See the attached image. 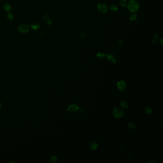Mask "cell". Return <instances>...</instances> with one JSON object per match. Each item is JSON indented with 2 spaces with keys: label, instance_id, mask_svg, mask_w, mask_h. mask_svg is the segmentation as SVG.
Segmentation results:
<instances>
[{
  "label": "cell",
  "instance_id": "obj_2",
  "mask_svg": "<svg viewBox=\"0 0 163 163\" xmlns=\"http://www.w3.org/2000/svg\"><path fill=\"white\" fill-rule=\"evenodd\" d=\"M112 114L115 118H121L123 115V111L119 108H115L112 112Z\"/></svg>",
  "mask_w": 163,
  "mask_h": 163
},
{
  "label": "cell",
  "instance_id": "obj_18",
  "mask_svg": "<svg viewBox=\"0 0 163 163\" xmlns=\"http://www.w3.org/2000/svg\"><path fill=\"white\" fill-rule=\"evenodd\" d=\"M39 26L38 25H37L36 23H34L32 25V28L35 30H36L39 28Z\"/></svg>",
  "mask_w": 163,
  "mask_h": 163
},
{
  "label": "cell",
  "instance_id": "obj_24",
  "mask_svg": "<svg viewBox=\"0 0 163 163\" xmlns=\"http://www.w3.org/2000/svg\"><path fill=\"white\" fill-rule=\"evenodd\" d=\"M1 107H2V104L1 103H0V109H1Z\"/></svg>",
  "mask_w": 163,
  "mask_h": 163
},
{
  "label": "cell",
  "instance_id": "obj_7",
  "mask_svg": "<svg viewBox=\"0 0 163 163\" xmlns=\"http://www.w3.org/2000/svg\"><path fill=\"white\" fill-rule=\"evenodd\" d=\"M107 59L111 63H115L116 62V57L114 55L112 54H109L107 55Z\"/></svg>",
  "mask_w": 163,
  "mask_h": 163
},
{
  "label": "cell",
  "instance_id": "obj_21",
  "mask_svg": "<svg viewBox=\"0 0 163 163\" xmlns=\"http://www.w3.org/2000/svg\"><path fill=\"white\" fill-rule=\"evenodd\" d=\"M79 36L81 39H84L85 37V35L84 33H81L79 34Z\"/></svg>",
  "mask_w": 163,
  "mask_h": 163
},
{
  "label": "cell",
  "instance_id": "obj_14",
  "mask_svg": "<svg viewBox=\"0 0 163 163\" xmlns=\"http://www.w3.org/2000/svg\"><path fill=\"white\" fill-rule=\"evenodd\" d=\"M158 36L157 35H154L153 36V38H152V42L153 43H156V42L158 40Z\"/></svg>",
  "mask_w": 163,
  "mask_h": 163
},
{
  "label": "cell",
  "instance_id": "obj_12",
  "mask_svg": "<svg viewBox=\"0 0 163 163\" xmlns=\"http://www.w3.org/2000/svg\"><path fill=\"white\" fill-rule=\"evenodd\" d=\"M128 126L131 129H134L135 128V124L132 122H129L128 123Z\"/></svg>",
  "mask_w": 163,
  "mask_h": 163
},
{
  "label": "cell",
  "instance_id": "obj_4",
  "mask_svg": "<svg viewBox=\"0 0 163 163\" xmlns=\"http://www.w3.org/2000/svg\"><path fill=\"white\" fill-rule=\"evenodd\" d=\"M98 10L102 13H107L108 10V7L107 5L104 4H100L98 5Z\"/></svg>",
  "mask_w": 163,
  "mask_h": 163
},
{
  "label": "cell",
  "instance_id": "obj_11",
  "mask_svg": "<svg viewBox=\"0 0 163 163\" xmlns=\"http://www.w3.org/2000/svg\"><path fill=\"white\" fill-rule=\"evenodd\" d=\"M121 105L122 106V107H123L124 108H128L129 107L128 104L127 103V102H124V101L122 102H121Z\"/></svg>",
  "mask_w": 163,
  "mask_h": 163
},
{
  "label": "cell",
  "instance_id": "obj_23",
  "mask_svg": "<svg viewBox=\"0 0 163 163\" xmlns=\"http://www.w3.org/2000/svg\"><path fill=\"white\" fill-rule=\"evenodd\" d=\"M79 111L81 112H82V113H83L84 112V109H80L79 110Z\"/></svg>",
  "mask_w": 163,
  "mask_h": 163
},
{
  "label": "cell",
  "instance_id": "obj_13",
  "mask_svg": "<svg viewBox=\"0 0 163 163\" xmlns=\"http://www.w3.org/2000/svg\"><path fill=\"white\" fill-rule=\"evenodd\" d=\"M145 112L146 114H151L152 112V109L149 107H147L145 108Z\"/></svg>",
  "mask_w": 163,
  "mask_h": 163
},
{
  "label": "cell",
  "instance_id": "obj_8",
  "mask_svg": "<svg viewBox=\"0 0 163 163\" xmlns=\"http://www.w3.org/2000/svg\"><path fill=\"white\" fill-rule=\"evenodd\" d=\"M90 146H91V148L92 150H96L98 146V145L97 144V143H96L95 142H92L91 143V145H90Z\"/></svg>",
  "mask_w": 163,
  "mask_h": 163
},
{
  "label": "cell",
  "instance_id": "obj_10",
  "mask_svg": "<svg viewBox=\"0 0 163 163\" xmlns=\"http://www.w3.org/2000/svg\"><path fill=\"white\" fill-rule=\"evenodd\" d=\"M4 8L6 11L10 12L11 10V6L9 4H5L4 6Z\"/></svg>",
  "mask_w": 163,
  "mask_h": 163
},
{
  "label": "cell",
  "instance_id": "obj_1",
  "mask_svg": "<svg viewBox=\"0 0 163 163\" xmlns=\"http://www.w3.org/2000/svg\"><path fill=\"white\" fill-rule=\"evenodd\" d=\"M139 4L136 0H131L128 4V8L132 12H135L139 9Z\"/></svg>",
  "mask_w": 163,
  "mask_h": 163
},
{
  "label": "cell",
  "instance_id": "obj_22",
  "mask_svg": "<svg viewBox=\"0 0 163 163\" xmlns=\"http://www.w3.org/2000/svg\"><path fill=\"white\" fill-rule=\"evenodd\" d=\"M118 44H119V45H120V46H122V45L123 44V42H122V41L121 40H120L119 41V42H118Z\"/></svg>",
  "mask_w": 163,
  "mask_h": 163
},
{
  "label": "cell",
  "instance_id": "obj_15",
  "mask_svg": "<svg viewBox=\"0 0 163 163\" xmlns=\"http://www.w3.org/2000/svg\"><path fill=\"white\" fill-rule=\"evenodd\" d=\"M111 9L113 12H116L118 10V7L115 5H112L111 6Z\"/></svg>",
  "mask_w": 163,
  "mask_h": 163
},
{
  "label": "cell",
  "instance_id": "obj_20",
  "mask_svg": "<svg viewBox=\"0 0 163 163\" xmlns=\"http://www.w3.org/2000/svg\"><path fill=\"white\" fill-rule=\"evenodd\" d=\"M56 160H57V157H56V156L54 155V156H53L51 157V161L52 162H55L56 161Z\"/></svg>",
  "mask_w": 163,
  "mask_h": 163
},
{
  "label": "cell",
  "instance_id": "obj_16",
  "mask_svg": "<svg viewBox=\"0 0 163 163\" xmlns=\"http://www.w3.org/2000/svg\"><path fill=\"white\" fill-rule=\"evenodd\" d=\"M137 18V15L136 14H132L130 17V19L131 21H135Z\"/></svg>",
  "mask_w": 163,
  "mask_h": 163
},
{
  "label": "cell",
  "instance_id": "obj_17",
  "mask_svg": "<svg viewBox=\"0 0 163 163\" xmlns=\"http://www.w3.org/2000/svg\"><path fill=\"white\" fill-rule=\"evenodd\" d=\"M120 5L122 6H123V7L124 6L126 5V0H120Z\"/></svg>",
  "mask_w": 163,
  "mask_h": 163
},
{
  "label": "cell",
  "instance_id": "obj_19",
  "mask_svg": "<svg viewBox=\"0 0 163 163\" xmlns=\"http://www.w3.org/2000/svg\"><path fill=\"white\" fill-rule=\"evenodd\" d=\"M7 17H8V18L9 19L12 20V19H13V18L14 17V15H13V14H12L11 13H9L7 15Z\"/></svg>",
  "mask_w": 163,
  "mask_h": 163
},
{
  "label": "cell",
  "instance_id": "obj_6",
  "mask_svg": "<svg viewBox=\"0 0 163 163\" xmlns=\"http://www.w3.org/2000/svg\"><path fill=\"white\" fill-rule=\"evenodd\" d=\"M79 108L77 105L76 104H71L69 106L68 108V111L70 112H75L79 110Z\"/></svg>",
  "mask_w": 163,
  "mask_h": 163
},
{
  "label": "cell",
  "instance_id": "obj_3",
  "mask_svg": "<svg viewBox=\"0 0 163 163\" xmlns=\"http://www.w3.org/2000/svg\"><path fill=\"white\" fill-rule=\"evenodd\" d=\"M18 29L20 32L23 34H26L29 31L30 27L27 24H22L19 25Z\"/></svg>",
  "mask_w": 163,
  "mask_h": 163
},
{
  "label": "cell",
  "instance_id": "obj_5",
  "mask_svg": "<svg viewBox=\"0 0 163 163\" xmlns=\"http://www.w3.org/2000/svg\"><path fill=\"white\" fill-rule=\"evenodd\" d=\"M117 87L121 91H124L126 87V84L124 81L121 80L117 83Z\"/></svg>",
  "mask_w": 163,
  "mask_h": 163
},
{
  "label": "cell",
  "instance_id": "obj_9",
  "mask_svg": "<svg viewBox=\"0 0 163 163\" xmlns=\"http://www.w3.org/2000/svg\"><path fill=\"white\" fill-rule=\"evenodd\" d=\"M97 56L98 57V58L100 59H102L105 57V55L102 52H100L97 54Z\"/></svg>",
  "mask_w": 163,
  "mask_h": 163
}]
</instances>
